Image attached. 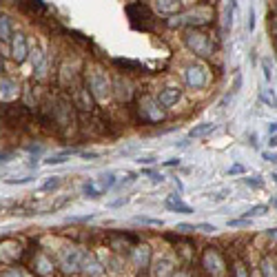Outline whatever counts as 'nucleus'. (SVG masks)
<instances>
[{"mask_svg": "<svg viewBox=\"0 0 277 277\" xmlns=\"http://www.w3.org/2000/svg\"><path fill=\"white\" fill-rule=\"evenodd\" d=\"M31 120V109L23 102H5L0 106V122L9 129H23Z\"/></svg>", "mask_w": 277, "mask_h": 277, "instance_id": "f257e3e1", "label": "nucleus"}, {"mask_svg": "<svg viewBox=\"0 0 277 277\" xmlns=\"http://www.w3.org/2000/svg\"><path fill=\"white\" fill-rule=\"evenodd\" d=\"M87 89H89L93 100H98V102H106L113 93L111 80L104 73V69H100V67H93V69L87 71Z\"/></svg>", "mask_w": 277, "mask_h": 277, "instance_id": "f03ea898", "label": "nucleus"}, {"mask_svg": "<svg viewBox=\"0 0 277 277\" xmlns=\"http://www.w3.org/2000/svg\"><path fill=\"white\" fill-rule=\"evenodd\" d=\"M184 45H186V49L193 51L198 58H211L215 53L213 38L200 29H188L184 33Z\"/></svg>", "mask_w": 277, "mask_h": 277, "instance_id": "7ed1b4c3", "label": "nucleus"}, {"mask_svg": "<svg viewBox=\"0 0 277 277\" xmlns=\"http://www.w3.org/2000/svg\"><path fill=\"white\" fill-rule=\"evenodd\" d=\"M213 18V9L208 7H198L193 11H186V13H180L178 20H171V27H188V29H198V27H204L211 23Z\"/></svg>", "mask_w": 277, "mask_h": 277, "instance_id": "20e7f679", "label": "nucleus"}, {"mask_svg": "<svg viewBox=\"0 0 277 277\" xmlns=\"http://www.w3.org/2000/svg\"><path fill=\"white\" fill-rule=\"evenodd\" d=\"M138 113H140V120L144 124H158L164 120V106H160L158 98H148V96H142L140 102H138Z\"/></svg>", "mask_w": 277, "mask_h": 277, "instance_id": "39448f33", "label": "nucleus"}, {"mask_svg": "<svg viewBox=\"0 0 277 277\" xmlns=\"http://www.w3.org/2000/svg\"><path fill=\"white\" fill-rule=\"evenodd\" d=\"M76 111H78V109L73 106L71 96L62 93V96L56 100V106H53V120H56L58 126L67 129V126H71L73 122H76Z\"/></svg>", "mask_w": 277, "mask_h": 277, "instance_id": "423d86ee", "label": "nucleus"}, {"mask_svg": "<svg viewBox=\"0 0 277 277\" xmlns=\"http://www.w3.org/2000/svg\"><path fill=\"white\" fill-rule=\"evenodd\" d=\"M184 82L191 89H204L208 84V69L202 62H193L184 69Z\"/></svg>", "mask_w": 277, "mask_h": 277, "instance_id": "0eeeda50", "label": "nucleus"}, {"mask_svg": "<svg viewBox=\"0 0 277 277\" xmlns=\"http://www.w3.org/2000/svg\"><path fill=\"white\" fill-rule=\"evenodd\" d=\"M126 16H129L131 20V25L136 27L138 25V20H142V29H151V25H153V13L151 9H148L146 5H142V3H131V5H126Z\"/></svg>", "mask_w": 277, "mask_h": 277, "instance_id": "6e6552de", "label": "nucleus"}, {"mask_svg": "<svg viewBox=\"0 0 277 277\" xmlns=\"http://www.w3.org/2000/svg\"><path fill=\"white\" fill-rule=\"evenodd\" d=\"M9 53H11L13 62H18V65H23L29 58V42H27V36L23 31H13L11 42H9Z\"/></svg>", "mask_w": 277, "mask_h": 277, "instance_id": "1a4fd4ad", "label": "nucleus"}, {"mask_svg": "<svg viewBox=\"0 0 277 277\" xmlns=\"http://www.w3.org/2000/svg\"><path fill=\"white\" fill-rule=\"evenodd\" d=\"M82 255H84V251H80V248L67 246L65 251L60 253V266H62L67 273H78L80 266H82Z\"/></svg>", "mask_w": 277, "mask_h": 277, "instance_id": "9d476101", "label": "nucleus"}, {"mask_svg": "<svg viewBox=\"0 0 277 277\" xmlns=\"http://www.w3.org/2000/svg\"><path fill=\"white\" fill-rule=\"evenodd\" d=\"M71 102L73 106H76L78 111H93V96L89 93V89H87V84H73L71 89Z\"/></svg>", "mask_w": 277, "mask_h": 277, "instance_id": "9b49d317", "label": "nucleus"}, {"mask_svg": "<svg viewBox=\"0 0 277 277\" xmlns=\"http://www.w3.org/2000/svg\"><path fill=\"white\" fill-rule=\"evenodd\" d=\"M20 93V87H18V80L11 78V76H0V102H16Z\"/></svg>", "mask_w": 277, "mask_h": 277, "instance_id": "f8f14e48", "label": "nucleus"}, {"mask_svg": "<svg viewBox=\"0 0 277 277\" xmlns=\"http://www.w3.org/2000/svg\"><path fill=\"white\" fill-rule=\"evenodd\" d=\"M202 266L206 268L211 275H222V271H224V262H222V255L215 251V248H208V251L204 253V258H202Z\"/></svg>", "mask_w": 277, "mask_h": 277, "instance_id": "ddd939ff", "label": "nucleus"}, {"mask_svg": "<svg viewBox=\"0 0 277 277\" xmlns=\"http://www.w3.org/2000/svg\"><path fill=\"white\" fill-rule=\"evenodd\" d=\"M20 253H23V246H20L16 240H7L0 244V262H3V264H13V262H18Z\"/></svg>", "mask_w": 277, "mask_h": 277, "instance_id": "4468645a", "label": "nucleus"}, {"mask_svg": "<svg viewBox=\"0 0 277 277\" xmlns=\"http://www.w3.org/2000/svg\"><path fill=\"white\" fill-rule=\"evenodd\" d=\"M153 277H171L175 273V262L166 255H160V258L153 260Z\"/></svg>", "mask_w": 277, "mask_h": 277, "instance_id": "2eb2a0df", "label": "nucleus"}, {"mask_svg": "<svg viewBox=\"0 0 277 277\" xmlns=\"http://www.w3.org/2000/svg\"><path fill=\"white\" fill-rule=\"evenodd\" d=\"M180 98H182V89H180V87H164V89L158 93V102H160V106H164V109L178 104Z\"/></svg>", "mask_w": 277, "mask_h": 277, "instance_id": "dca6fc26", "label": "nucleus"}, {"mask_svg": "<svg viewBox=\"0 0 277 277\" xmlns=\"http://www.w3.org/2000/svg\"><path fill=\"white\" fill-rule=\"evenodd\" d=\"M111 89L116 91V96H118L120 102H129L131 96H133L131 82L126 78H122V76H116V80H113V84H111Z\"/></svg>", "mask_w": 277, "mask_h": 277, "instance_id": "f3484780", "label": "nucleus"}, {"mask_svg": "<svg viewBox=\"0 0 277 277\" xmlns=\"http://www.w3.org/2000/svg\"><path fill=\"white\" fill-rule=\"evenodd\" d=\"M184 9L182 0H155V11L162 16H178Z\"/></svg>", "mask_w": 277, "mask_h": 277, "instance_id": "a211bd4d", "label": "nucleus"}, {"mask_svg": "<svg viewBox=\"0 0 277 277\" xmlns=\"http://www.w3.org/2000/svg\"><path fill=\"white\" fill-rule=\"evenodd\" d=\"M29 56H31V67H33V73H36V78H42L45 76V69H47V58L40 47H33L29 49Z\"/></svg>", "mask_w": 277, "mask_h": 277, "instance_id": "6ab92c4d", "label": "nucleus"}, {"mask_svg": "<svg viewBox=\"0 0 277 277\" xmlns=\"http://www.w3.org/2000/svg\"><path fill=\"white\" fill-rule=\"evenodd\" d=\"M80 271H84L87 275H102L104 273V268L100 266V262L93 258V255H89V253H84L82 255V266H80Z\"/></svg>", "mask_w": 277, "mask_h": 277, "instance_id": "aec40b11", "label": "nucleus"}, {"mask_svg": "<svg viewBox=\"0 0 277 277\" xmlns=\"http://www.w3.org/2000/svg\"><path fill=\"white\" fill-rule=\"evenodd\" d=\"M11 36H13V23L7 13L0 11V42H11Z\"/></svg>", "mask_w": 277, "mask_h": 277, "instance_id": "412c9836", "label": "nucleus"}, {"mask_svg": "<svg viewBox=\"0 0 277 277\" xmlns=\"http://www.w3.org/2000/svg\"><path fill=\"white\" fill-rule=\"evenodd\" d=\"M166 208L168 211H173V213H184V215L193 213V208L188 204H184V202L180 200V195H168L166 198Z\"/></svg>", "mask_w": 277, "mask_h": 277, "instance_id": "4be33fe9", "label": "nucleus"}, {"mask_svg": "<svg viewBox=\"0 0 277 277\" xmlns=\"http://www.w3.org/2000/svg\"><path fill=\"white\" fill-rule=\"evenodd\" d=\"M133 260H136V266H140V268L148 266V260H151V248H148L146 244L136 246V248H133Z\"/></svg>", "mask_w": 277, "mask_h": 277, "instance_id": "5701e85b", "label": "nucleus"}, {"mask_svg": "<svg viewBox=\"0 0 277 277\" xmlns=\"http://www.w3.org/2000/svg\"><path fill=\"white\" fill-rule=\"evenodd\" d=\"M118 67H122V69H126V71H131V73H142L144 71V65L142 62H138V60H129V58H116L113 60Z\"/></svg>", "mask_w": 277, "mask_h": 277, "instance_id": "b1692460", "label": "nucleus"}, {"mask_svg": "<svg viewBox=\"0 0 277 277\" xmlns=\"http://www.w3.org/2000/svg\"><path fill=\"white\" fill-rule=\"evenodd\" d=\"M18 3L25 11H29V13H45L47 11V5L42 3V0H18Z\"/></svg>", "mask_w": 277, "mask_h": 277, "instance_id": "393cba45", "label": "nucleus"}, {"mask_svg": "<svg viewBox=\"0 0 277 277\" xmlns=\"http://www.w3.org/2000/svg\"><path fill=\"white\" fill-rule=\"evenodd\" d=\"M211 131H215V124H213V122H204V124L193 126V129L188 131V138H204V136H208Z\"/></svg>", "mask_w": 277, "mask_h": 277, "instance_id": "a878e982", "label": "nucleus"}, {"mask_svg": "<svg viewBox=\"0 0 277 277\" xmlns=\"http://www.w3.org/2000/svg\"><path fill=\"white\" fill-rule=\"evenodd\" d=\"M82 193H84V198H89V200H98L100 195H102L100 186H98L93 180H87V182H84V184H82Z\"/></svg>", "mask_w": 277, "mask_h": 277, "instance_id": "bb28decb", "label": "nucleus"}, {"mask_svg": "<svg viewBox=\"0 0 277 277\" xmlns=\"http://www.w3.org/2000/svg\"><path fill=\"white\" fill-rule=\"evenodd\" d=\"M116 175H113V173H102V175H100V178H98V182H96V184L100 186V191H109V188H113V186H116Z\"/></svg>", "mask_w": 277, "mask_h": 277, "instance_id": "cd10ccee", "label": "nucleus"}, {"mask_svg": "<svg viewBox=\"0 0 277 277\" xmlns=\"http://www.w3.org/2000/svg\"><path fill=\"white\" fill-rule=\"evenodd\" d=\"M262 275H264V277H277V264L271 258L262 260Z\"/></svg>", "mask_w": 277, "mask_h": 277, "instance_id": "c85d7f7f", "label": "nucleus"}, {"mask_svg": "<svg viewBox=\"0 0 277 277\" xmlns=\"http://www.w3.org/2000/svg\"><path fill=\"white\" fill-rule=\"evenodd\" d=\"M36 264H38V273H42V275H49V273H53V264H51V262L45 258V255H38Z\"/></svg>", "mask_w": 277, "mask_h": 277, "instance_id": "c756f323", "label": "nucleus"}, {"mask_svg": "<svg viewBox=\"0 0 277 277\" xmlns=\"http://www.w3.org/2000/svg\"><path fill=\"white\" fill-rule=\"evenodd\" d=\"M262 100L271 106V109H277V96H275V91L271 89V87H266V89H262Z\"/></svg>", "mask_w": 277, "mask_h": 277, "instance_id": "7c9ffc66", "label": "nucleus"}, {"mask_svg": "<svg viewBox=\"0 0 277 277\" xmlns=\"http://www.w3.org/2000/svg\"><path fill=\"white\" fill-rule=\"evenodd\" d=\"M73 153V148H67L65 153H60V155H51L49 160H45L47 164H62V162H67V158H69V155Z\"/></svg>", "mask_w": 277, "mask_h": 277, "instance_id": "2f4dec72", "label": "nucleus"}, {"mask_svg": "<svg viewBox=\"0 0 277 277\" xmlns=\"http://www.w3.org/2000/svg\"><path fill=\"white\" fill-rule=\"evenodd\" d=\"M60 184H62V180H60L58 175H53V178H49L42 186H40V191H56V188H58Z\"/></svg>", "mask_w": 277, "mask_h": 277, "instance_id": "473e14b6", "label": "nucleus"}, {"mask_svg": "<svg viewBox=\"0 0 277 277\" xmlns=\"http://www.w3.org/2000/svg\"><path fill=\"white\" fill-rule=\"evenodd\" d=\"M268 213V206L266 204H258L253 208H248L246 211V218H260V215H266Z\"/></svg>", "mask_w": 277, "mask_h": 277, "instance_id": "72a5a7b5", "label": "nucleus"}, {"mask_svg": "<svg viewBox=\"0 0 277 277\" xmlns=\"http://www.w3.org/2000/svg\"><path fill=\"white\" fill-rule=\"evenodd\" d=\"M0 277H27L23 271H20L18 266H7L0 271Z\"/></svg>", "mask_w": 277, "mask_h": 277, "instance_id": "f704fd0d", "label": "nucleus"}, {"mask_svg": "<svg viewBox=\"0 0 277 277\" xmlns=\"http://www.w3.org/2000/svg\"><path fill=\"white\" fill-rule=\"evenodd\" d=\"M175 231H178V233H195V231H198V228H195V224H186V222H180V224L178 226H175Z\"/></svg>", "mask_w": 277, "mask_h": 277, "instance_id": "c9c22d12", "label": "nucleus"}, {"mask_svg": "<svg viewBox=\"0 0 277 277\" xmlns=\"http://www.w3.org/2000/svg\"><path fill=\"white\" fill-rule=\"evenodd\" d=\"M228 226L231 228H246V226H251V220L244 218V220H228Z\"/></svg>", "mask_w": 277, "mask_h": 277, "instance_id": "e433bc0d", "label": "nucleus"}, {"mask_svg": "<svg viewBox=\"0 0 277 277\" xmlns=\"http://www.w3.org/2000/svg\"><path fill=\"white\" fill-rule=\"evenodd\" d=\"M195 228H198V231H202V233H215V231H218V226H215V224H208V222H200V224H195Z\"/></svg>", "mask_w": 277, "mask_h": 277, "instance_id": "4c0bfd02", "label": "nucleus"}, {"mask_svg": "<svg viewBox=\"0 0 277 277\" xmlns=\"http://www.w3.org/2000/svg\"><path fill=\"white\" fill-rule=\"evenodd\" d=\"M233 273H235V277H248V273H246V266L242 264V262H235Z\"/></svg>", "mask_w": 277, "mask_h": 277, "instance_id": "58836bf2", "label": "nucleus"}, {"mask_svg": "<svg viewBox=\"0 0 277 277\" xmlns=\"http://www.w3.org/2000/svg\"><path fill=\"white\" fill-rule=\"evenodd\" d=\"M262 67H264V78H266V82H271V78H273V65H271V60H264V62H262Z\"/></svg>", "mask_w": 277, "mask_h": 277, "instance_id": "ea45409f", "label": "nucleus"}, {"mask_svg": "<svg viewBox=\"0 0 277 277\" xmlns=\"http://www.w3.org/2000/svg\"><path fill=\"white\" fill-rule=\"evenodd\" d=\"M29 182H33L31 175H27V178H9L7 184H29Z\"/></svg>", "mask_w": 277, "mask_h": 277, "instance_id": "a19ab883", "label": "nucleus"}, {"mask_svg": "<svg viewBox=\"0 0 277 277\" xmlns=\"http://www.w3.org/2000/svg\"><path fill=\"white\" fill-rule=\"evenodd\" d=\"M148 178H151V182H155V184H162V182H164V175L162 173H153V171H144Z\"/></svg>", "mask_w": 277, "mask_h": 277, "instance_id": "79ce46f5", "label": "nucleus"}, {"mask_svg": "<svg viewBox=\"0 0 277 277\" xmlns=\"http://www.w3.org/2000/svg\"><path fill=\"white\" fill-rule=\"evenodd\" d=\"M244 182L248 186H253V188H260L262 186V180H255V178H244Z\"/></svg>", "mask_w": 277, "mask_h": 277, "instance_id": "37998d69", "label": "nucleus"}, {"mask_svg": "<svg viewBox=\"0 0 277 277\" xmlns=\"http://www.w3.org/2000/svg\"><path fill=\"white\" fill-rule=\"evenodd\" d=\"M271 33H273V36H277V13H273V16H271Z\"/></svg>", "mask_w": 277, "mask_h": 277, "instance_id": "c03bdc74", "label": "nucleus"}, {"mask_svg": "<svg viewBox=\"0 0 277 277\" xmlns=\"http://www.w3.org/2000/svg\"><path fill=\"white\" fill-rule=\"evenodd\" d=\"M80 155H82L84 160H93V158H98V153H93V151H82Z\"/></svg>", "mask_w": 277, "mask_h": 277, "instance_id": "a18cd8bd", "label": "nucleus"}, {"mask_svg": "<svg viewBox=\"0 0 277 277\" xmlns=\"http://www.w3.org/2000/svg\"><path fill=\"white\" fill-rule=\"evenodd\" d=\"M11 158H13V153H5L3 151V153H0V164H3V162H9Z\"/></svg>", "mask_w": 277, "mask_h": 277, "instance_id": "49530a36", "label": "nucleus"}, {"mask_svg": "<svg viewBox=\"0 0 277 277\" xmlns=\"http://www.w3.org/2000/svg\"><path fill=\"white\" fill-rule=\"evenodd\" d=\"M242 171H244V168H242L240 164H235V166L228 168V173H231V175H238V173H242Z\"/></svg>", "mask_w": 277, "mask_h": 277, "instance_id": "de8ad7c7", "label": "nucleus"}, {"mask_svg": "<svg viewBox=\"0 0 277 277\" xmlns=\"http://www.w3.org/2000/svg\"><path fill=\"white\" fill-rule=\"evenodd\" d=\"M27 151H29V153H40V151H42V146H40V144H36V146L29 144V146H27Z\"/></svg>", "mask_w": 277, "mask_h": 277, "instance_id": "09e8293b", "label": "nucleus"}, {"mask_svg": "<svg viewBox=\"0 0 277 277\" xmlns=\"http://www.w3.org/2000/svg\"><path fill=\"white\" fill-rule=\"evenodd\" d=\"M155 158H138V164H153Z\"/></svg>", "mask_w": 277, "mask_h": 277, "instance_id": "8fccbe9b", "label": "nucleus"}, {"mask_svg": "<svg viewBox=\"0 0 277 277\" xmlns=\"http://www.w3.org/2000/svg\"><path fill=\"white\" fill-rule=\"evenodd\" d=\"M178 164H180V160H178V158H171V160H166V162H164V166H178Z\"/></svg>", "mask_w": 277, "mask_h": 277, "instance_id": "3c124183", "label": "nucleus"}, {"mask_svg": "<svg viewBox=\"0 0 277 277\" xmlns=\"http://www.w3.org/2000/svg\"><path fill=\"white\" fill-rule=\"evenodd\" d=\"M122 204H126V198H120V200H116V202H111L113 208H118V206H122Z\"/></svg>", "mask_w": 277, "mask_h": 277, "instance_id": "603ef678", "label": "nucleus"}, {"mask_svg": "<svg viewBox=\"0 0 277 277\" xmlns=\"http://www.w3.org/2000/svg\"><path fill=\"white\" fill-rule=\"evenodd\" d=\"M264 160H268V162H277V155H275V153H264Z\"/></svg>", "mask_w": 277, "mask_h": 277, "instance_id": "864d4df0", "label": "nucleus"}, {"mask_svg": "<svg viewBox=\"0 0 277 277\" xmlns=\"http://www.w3.org/2000/svg\"><path fill=\"white\" fill-rule=\"evenodd\" d=\"M268 131H271V133H273V136H275V133H277V122H273V124H268Z\"/></svg>", "mask_w": 277, "mask_h": 277, "instance_id": "5fc2aeb1", "label": "nucleus"}, {"mask_svg": "<svg viewBox=\"0 0 277 277\" xmlns=\"http://www.w3.org/2000/svg\"><path fill=\"white\" fill-rule=\"evenodd\" d=\"M268 238H277V228H271V231H266Z\"/></svg>", "mask_w": 277, "mask_h": 277, "instance_id": "6e6d98bb", "label": "nucleus"}, {"mask_svg": "<svg viewBox=\"0 0 277 277\" xmlns=\"http://www.w3.org/2000/svg\"><path fill=\"white\" fill-rule=\"evenodd\" d=\"M5 73V62H3V53H0V76Z\"/></svg>", "mask_w": 277, "mask_h": 277, "instance_id": "4d7b16f0", "label": "nucleus"}, {"mask_svg": "<svg viewBox=\"0 0 277 277\" xmlns=\"http://www.w3.org/2000/svg\"><path fill=\"white\" fill-rule=\"evenodd\" d=\"M5 211V204H3V202H0V213H3Z\"/></svg>", "mask_w": 277, "mask_h": 277, "instance_id": "13d9d810", "label": "nucleus"}, {"mask_svg": "<svg viewBox=\"0 0 277 277\" xmlns=\"http://www.w3.org/2000/svg\"><path fill=\"white\" fill-rule=\"evenodd\" d=\"M273 180H275V184H277V173H273Z\"/></svg>", "mask_w": 277, "mask_h": 277, "instance_id": "bf43d9fd", "label": "nucleus"}, {"mask_svg": "<svg viewBox=\"0 0 277 277\" xmlns=\"http://www.w3.org/2000/svg\"><path fill=\"white\" fill-rule=\"evenodd\" d=\"M275 206H277V200H275Z\"/></svg>", "mask_w": 277, "mask_h": 277, "instance_id": "052dcab7", "label": "nucleus"}]
</instances>
